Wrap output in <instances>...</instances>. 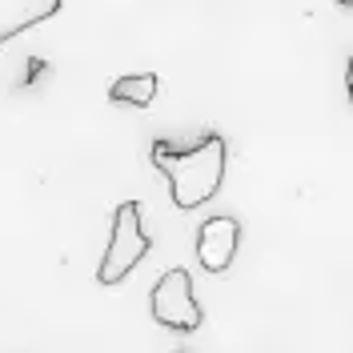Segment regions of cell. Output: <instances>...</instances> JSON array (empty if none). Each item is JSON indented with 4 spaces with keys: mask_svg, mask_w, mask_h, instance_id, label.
Here are the masks:
<instances>
[{
    "mask_svg": "<svg viewBox=\"0 0 353 353\" xmlns=\"http://www.w3.org/2000/svg\"><path fill=\"white\" fill-rule=\"evenodd\" d=\"M237 233H241V225H237L233 217H209L205 221V225L197 229V261H201V269H209V273L229 269L233 253H237Z\"/></svg>",
    "mask_w": 353,
    "mask_h": 353,
    "instance_id": "cell-4",
    "label": "cell"
},
{
    "mask_svg": "<svg viewBox=\"0 0 353 353\" xmlns=\"http://www.w3.org/2000/svg\"><path fill=\"white\" fill-rule=\"evenodd\" d=\"M337 4H341V8H350V4H353V0H337Z\"/></svg>",
    "mask_w": 353,
    "mask_h": 353,
    "instance_id": "cell-7",
    "label": "cell"
},
{
    "mask_svg": "<svg viewBox=\"0 0 353 353\" xmlns=\"http://www.w3.org/2000/svg\"><path fill=\"white\" fill-rule=\"evenodd\" d=\"M153 249V237L141 229V205L137 201H121L117 213H112V237H109V249L97 265V281L105 289L121 285L137 265L145 261V253Z\"/></svg>",
    "mask_w": 353,
    "mask_h": 353,
    "instance_id": "cell-2",
    "label": "cell"
},
{
    "mask_svg": "<svg viewBox=\"0 0 353 353\" xmlns=\"http://www.w3.org/2000/svg\"><path fill=\"white\" fill-rule=\"evenodd\" d=\"M65 0H0V44L24 37L28 28L52 21Z\"/></svg>",
    "mask_w": 353,
    "mask_h": 353,
    "instance_id": "cell-5",
    "label": "cell"
},
{
    "mask_svg": "<svg viewBox=\"0 0 353 353\" xmlns=\"http://www.w3.org/2000/svg\"><path fill=\"white\" fill-rule=\"evenodd\" d=\"M157 88H161L157 72H129V77H117L109 85V101L132 105V109H149L157 101Z\"/></svg>",
    "mask_w": 353,
    "mask_h": 353,
    "instance_id": "cell-6",
    "label": "cell"
},
{
    "mask_svg": "<svg viewBox=\"0 0 353 353\" xmlns=\"http://www.w3.org/2000/svg\"><path fill=\"white\" fill-rule=\"evenodd\" d=\"M153 165L169 181V193H173L176 209H197V205L217 197L225 169H229V141L221 132H209L201 145L185 149V153H176L173 145L157 141Z\"/></svg>",
    "mask_w": 353,
    "mask_h": 353,
    "instance_id": "cell-1",
    "label": "cell"
},
{
    "mask_svg": "<svg viewBox=\"0 0 353 353\" xmlns=\"http://www.w3.org/2000/svg\"><path fill=\"white\" fill-rule=\"evenodd\" d=\"M153 321L176 333L201 330L205 313H201L197 289H193V273L189 269H169L153 285Z\"/></svg>",
    "mask_w": 353,
    "mask_h": 353,
    "instance_id": "cell-3",
    "label": "cell"
}]
</instances>
